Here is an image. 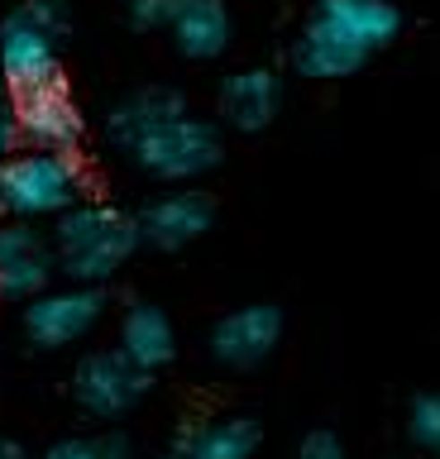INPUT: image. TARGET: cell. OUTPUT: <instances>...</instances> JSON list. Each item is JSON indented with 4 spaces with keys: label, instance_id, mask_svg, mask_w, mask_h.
Here are the masks:
<instances>
[{
    "label": "cell",
    "instance_id": "6da1fadb",
    "mask_svg": "<svg viewBox=\"0 0 440 459\" xmlns=\"http://www.w3.org/2000/svg\"><path fill=\"white\" fill-rule=\"evenodd\" d=\"M48 244L53 264H58V282L110 287L120 278V268H130V258L139 254V225L134 211L87 196L48 225Z\"/></svg>",
    "mask_w": 440,
    "mask_h": 459
},
{
    "label": "cell",
    "instance_id": "7a4b0ae2",
    "mask_svg": "<svg viewBox=\"0 0 440 459\" xmlns=\"http://www.w3.org/2000/svg\"><path fill=\"white\" fill-rule=\"evenodd\" d=\"M91 196V172L82 153L20 149L0 158V215L24 225H53L63 211Z\"/></svg>",
    "mask_w": 440,
    "mask_h": 459
},
{
    "label": "cell",
    "instance_id": "3957f363",
    "mask_svg": "<svg viewBox=\"0 0 440 459\" xmlns=\"http://www.w3.org/2000/svg\"><path fill=\"white\" fill-rule=\"evenodd\" d=\"M67 34H73V14L63 0H20L0 20V86L24 91V86L63 77Z\"/></svg>",
    "mask_w": 440,
    "mask_h": 459
},
{
    "label": "cell",
    "instance_id": "277c9868",
    "mask_svg": "<svg viewBox=\"0 0 440 459\" xmlns=\"http://www.w3.org/2000/svg\"><path fill=\"white\" fill-rule=\"evenodd\" d=\"M130 163L159 186H196L225 163V129L206 120V115L187 110L177 120H168L163 129H153L130 153Z\"/></svg>",
    "mask_w": 440,
    "mask_h": 459
},
{
    "label": "cell",
    "instance_id": "5b68a950",
    "mask_svg": "<svg viewBox=\"0 0 440 459\" xmlns=\"http://www.w3.org/2000/svg\"><path fill=\"white\" fill-rule=\"evenodd\" d=\"M67 393H73V407L82 416L110 426V421H125L130 411L144 407V397L153 393V378L139 364H130L116 344H101V350H87L73 364Z\"/></svg>",
    "mask_w": 440,
    "mask_h": 459
},
{
    "label": "cell",
    "instance_id": "8992f818",
    "mask_svg": "<svg viewBox=\"0 0 440 459\" xmlns=\"http://www.w3.org/2000/svg\"><path fill=\"white\" fill-rule=\"evenodd\" d=\"M110 292L106 287H82V282H53L48 292H39L34 301L20 307V330L34 350L58 354L73 350L106 321Z\"/></svg>",
    "mask_w": 440,
    "mask_h": 459
},
{
    "label": "cell",
    "instance_id": "52a82bcc",
    "mask_svg": "<svg viewBox=\"0 0 440 459\" xmlns=\"http://www.w3.org/2000/svg\"><path fill=\"white\" fill-rule=\"evenodd\" d=\"M15 96V115H20V139L24 149H44V153H82V139H87V115H82V100L73 91V82L48 77L39 86H24Z\"/></svg>",
    "mask_w": 440,
    "mask_h": 459
},
{
    "label": "cell",
    "instance_id": "ba28073f",
    "mask_svg": "<svg viewBox=\"0 0 440 459\" xmlns=\"http://www.w3.org/2000/svg\"><path fill=\"white\" fill-rule=\"evenodd\" d=\"M134 225H139V249L182 254L216 230V201L202 186H168L134 211Z\"/></svg>",
    "mask_w": 440,
    "mask_h": 459
},
{
    "label": "cell",
    "instance_id": "9c48e42d",
    "mask_svg": "<svg viewBox=\"0 0 440 459\" xmlns=\"http://www.w3.org/2000/svg\"><path fill=\"white\" fill-rule=\"evenodd\" d=\"M282 330H288L282 307H273V301H245V307H230L225 316H216V325L206 335V350L220 368L249 373L278 354Z\"/></svg>",
    "mask_w": 440,
    "mask_h": 459
},
{
    "label": "cell",
    "instance_id": "30bf717a",
    "mask_svg": "<svg viewBox=\"0 0 440 459\" xmlns=\"http://www.w3.org/2000/svg\"><path fill=\"white\" fill-rule=\"evenodd\" d=\"M53 282H58V264H53L48 230L24 221H0V301L24 307L39 292H48Z\"/></svg>",
    "mask_w": 440,
    "mask_h": 459
},
{
    "label": "cell",
    "instance_id": "8fae6325",
    "mask_svg": "<svg viewBox=\"0 0 440 459\" xmlns=\"http://www.w3.org/2000/svg\"><path fill=\"white\" fill-rule=\"evenodd\" d=\"M282 100H288V86L273 67L249 63L235 67L230 77H220L216 91V115L220 129H235V134H263L268 125L282 115Z\"/></svg>",
    "mask_w": 440,
    "mask_h": 459
},
{
    "label": "cell",
    "instance_id": "7c38bea8",
    "mask_svg": "<svg viewBox=\"0 0 440 459\" xmlns=\"http://www.w3.org/2000/svg\"><path fill=\"white\" fill-rule=\"evenodd\" d=\"M192 110V100L177 91V86H168V82H149V86H134V91H125L120 100H110V110H106V143L116 153L130 158L139 143H144L153 129H163L168 120H177V115H187Z\"/></svg>",
    "mask_w": 440,
    "mask_h": 459
},
{
    "label": "cell",
    "instance_id": "4fadbf2b",
    "mask_svg": "<svg viewBox=\"0 0 440 459\" xmlns=\"http://www.w3.org/2000/svg\"><path fill=\"white\" fill-rule=\"evenodd\" d=\"M263 445V421L245 411L196 416L182 421L168 440V459H254Z\"/></svg>",
    "mask_w": 440,
    "mask_h": 459
},
{
    "label": "cell",
    "instance_id": "5bb4252c",
    "mask_svg": "<svg viewBox=\"0 0 440 459\" xmlns=\"http://www.w3.org/2000/svg\"><path fill=\"white\" fill-rule=\"evenodd\" d=\"M374 63V53H364L345 29H335L331 20L306 10L302 29L292 39V67L297 77H311V82H340V77H354Z\"/></svg>",
    "mask_w": 440,
    "mask_h": 459
},
{
    "label": "cell",
    "instance_id": "9a60e30c",
    "mask_svg": "<svg viewBox=\"0 0 440 459\" xmlns=\"http://www.w3.org/2000/svg\"><path fill=\"white\" fill-rule=\"evenodd\" d=\"M168 39L187 63H220L235 48V14L225 0H177Z\"/></svg>",
    "mask_w": 440,
    "mask_h": 459
},
{
    "label": "cell",
    "instance_id": "2e32d148",
    "mask_svg": "<svg viewBox=\"0 0 440 459\" xmlns=\"http://www.w3.org/2000/svg\"><path fill=\"white\" fill-rule=\"evenodd\" d=\"M116 350L139 364L149 373V378H159V373L177 359V325L173 316H168L159 301H130V307L120 311V330H116Z\"/></svg>",
    "mask_w": 440,
    "mask_h": 459
},
{
    "label": "cell",
    "instance_id": "e0dca14e",
    "mask_svg": "<svg viewBox=\"0 0 440 459\" xmlns=\"http://www.w3.org/2000/svg\"><path fill=\"white\" fill-rule=\"evenodd\" d=\"M311 14H321V20H331L335 29H345V34L374 57L383 48H393L397 34H402V10H397V0H311Z\"/></svg>",
    "mask_w": 440,
    "mask_h": 459
},
{
    "label": "cell",
    "instance_id": "ac0fdd59",
    "mask_svg": "<svg viewBox=\"0 0 440 459\" xmlns=\"http://www.w3.org/2000/svg\"><path fill=\"white\" fill-rule=\"evenodd\" d=\"M39 459H134V445L120 430H87V436L53 440Z\"/></svg>",
    "mask_w": 440,
    "mask_h": 459
},
{
    "label": "cell",
    "instance_id": "d6986e66",
    "mask_svg": "<svg viewBox=\"0 0 440 459\" xmlns=\"http://www.w3.org/2000/svg\"><path fill=\"white\" fill-rule=\"evenodd\" d=\"M407 440L411 450L440 459V393H417L407 402Z\"/></svg>",
    "mask_w": 440,
    "mask_h": 459
},
{
    "label": "cell",
    "instance_id": "ffe728a7",
    "mask_svg": "<svg viewBox=\"0 0 440 459\" xmlns=\"http://www.w3.org/2000/svg\"><path fill=\"white\" fill-rule=\"evenodd\" d=\"M177 0H125V14L139 34H168V20H173Z\"/></svg>",
    "mask_w": 440,
    "mask_h": 459
},
{
    "label": "cell",
    "instance_id": "44dd1931",
    "mask_svg": "<svg viewBox=\"0 0 440 459\" xmlns=\"http://www.w3.org/2000/svg\"><path fill=\"white\" fill-rule=\"evenodd\" d=\"M297 459H345V440H340L335 430L316 426L302 436V445H297Z\"/></svg>",
    "mask_w": 440,
    "mask_h": 459
},
{
    "label": "cell",
    "instance_id": "7402d4cb",
    "mask_svg": "<svg viewBox=\"0 0 440 459\" xmlns=\"http://www.w3.org/2000/svg\"><path fill=\"white\" fill-rule=\"evenodd\" d=\"M24 139H20V115H15V96L0 86V158L20 153Z\"/></svg>",
    "mask_w": 440,
    "mask_h": 459
},
{
    "label": "cell",
    "instance_id": "603a6c76",
    "mask_svg": "<svg viewBox=\"0 0 440 459\" xmlns=\"http://www.w3.org/2000/svg\"><path fill=\"white\" fill-rule=\"evenodd\" d=\"M0 459H34V455L24 450V440H15V436H0Z\"/></svg>",
    "mask_w": 440,
    "mask_h": 459
}]
</instances>
